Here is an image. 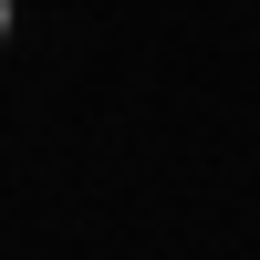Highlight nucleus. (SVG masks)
Returning a JSON list of instances; mask_svg holds the SVG:
<instances>
[{
  "label": "nucleus",
  "mask_w": 260,
  "mask_h": 260,
  "mask_svg": "<svg viewBox=\"0 0 260 260\" xmlns=\"http://www.w3.org/2000/svg\"><path fill=\"white\" fill-rule=\"evenodd\" d=\"M0 31H11V0H0Z\"/></svg>",
  "instance_id": "f257e3e1"
}]
</instances>
